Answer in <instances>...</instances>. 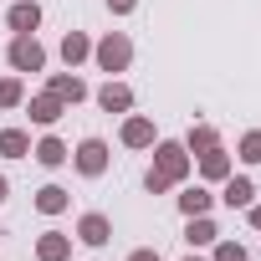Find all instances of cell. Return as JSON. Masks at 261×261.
<instances>
[{
    "mask_svg": "<svg viewBox=\"0 0 261 261\" xmlns=\"http://www.w3.org/2000/svg\"><path fill=\"white\" fill-rule=\"evenodd\" d=\"M108 11H113V16H134L139 0H108Z\"/></svg>",
    "mask_w": 261,
    "mask_h": 261,
    "instance_id": "d4e9b609",
    "label": "cell"
},
{
    "mask_svg": "<svg viewBox=\"0 0 261 261\" xmlns=\"http://www.w3.org/2000/svg\"><path fill=\"white\" fill-rule=\"evenodd\" d=\"M215 144H220V134H215L210 123H195L190 134H185V149H190V154H205V149H215Z\"/></svg>",
    "mask_w": 261,
    "mask_h": 261,
    "instance_id": "44dd1931",
    "label": "cell"
},
{
    "mask_svg": "<svg viewBox=\"0 0 261 261\" xmlns=\"http://www.w3.org/2000/svg\"><path fill=\"white\" fill-rule=\"evenodd\" d=\"M67 205H72V195H67L62 185H41V190H36V210H41V215H62Z\"/></svg>",
    "mask_w": 261,
    "mask_h": 261,
    "instance_id": "e0dca14e",
    "label": "cell"
},
{
    "mask_svg": "<svg viewBox=\"0 0 261 261\" xmlns=\"http://www.w3.org/2000/svg\"><path fill=\"white\" fill-rule=\"evenodd\" d=\"M190 169H195V159H190V149H185V144H174V139H159V144H154V174H159V179H169V190H174V185H185V179H190Z\"/></svg>",
    "mask_w": 261,
    "mask_h": 261,
    "instance_id": "6da1fadb",
    "label": "cell"
},
{
    "mask_svg": "<svg viewBox=\"0 0 261 261\" xmlns=\"http://www.w3.org/2000/svg\"><path fill=\"white\" fill-rule=\"evenodd\" d=\"M6 62H11V72H46V46L36 41V31L31 36H11Z\"/></svg>",
    "mask_w": 261,
    "mask_h": 261,
    "instance_id": "3957f363",
    "label": "cell"
},
{
    "mask_svg": "<svg viewBox=\"0 0 261 261\" xmlns=\"http://www.w3.org/2000/svg\"><path fill=\"white\" fill-rule=\"evenodd\" d=\"M46 92H51V97H62L67 108H77V102L87 97V82H82V77L67 67V72H51V77H46Z\"/></svg>",
    "mask_w": 261,
    "mask_h": 261,
    "instance_id": "8992f818",
    "label": "cell"
},
{
    "mask_svg": "<svg viewBox=\"0 0 261 261\" xmlns=\"http://www.w3.org/2000/svg\"><path fill=\"white\" fill-rule=\"evenodd\" d=\"M31 159H36L41 169H62V164L72 159V149H67L57 134H46V139H36V144H31Z\"/></svg>",
    "mask_w": 261,
    "mask_h": 261,
    "instance_id": "ba28073f",
    "label": "cell"
},
{
    "mask_svg": "<svg viewBox=\"0 0 261 261\" xmlns=\"http://www.w3.org/2000/svg\"><path fill=\"white\" fill-rule=\"evenodd\" d=\"M0 236H6V230H0Z\"/></svg>",
    "mask_w": 261,
    "mask_h": 261,
    "instance_id": "f546056e",
    "label": "cell"
},
{
    "mask_svg": "<svg viewBox=\"0 0 261 261\" xmlns=\"http://www.w3.org/2000/svg\"><path fill=\"white\" fill-rule=\"evenodd\" d=\"M144 190H149V195H164V190H169V179H159V174L149 169V174H144Z\"/></svg>",
    "mask_w": 261,
    "mask_h": 261,
    "instance_id": "cb8c5ba5",
    "label": "cell"
},
{
    "mask_svg": "<svg viewBox=\"0 0 261 261\" xmlns=\"http://www.w3.org/2000/svg\"><path fill=\"white\" fill-rule=\"evenodd\" d=\"M87 57H92V41H87V31H67V36H62V62H67V67H82Z\"/></svg>",
    "mask_w": 261,
    "mask_h": 261,
    "instance_id": "2e32d148",
    "label": "cell"
},
{
    "mask_svg": "<svg viewBox=\"0 0 261 261\" xmlns=\"http://www.w3.org/2000/svg\"><path fill=\"white\" fill-rule=\"evenodd\" d=\"M241 164H261V128H251V134H241Z\"/></svg>",
    "mask_w": 261,
    "mask_h": 261,
    "instance_id": "7402d4cb",
    "label": "cell"
},
{
    "mask_svg": "<svg viewBox=\"0 0 261 261\" xmlns=\"http://www.w3.org/2000/svg\"><path fill=\"white\" fill-rule=\"evenodd\" d=\"M0 154L6 159H31V134L26 128H0Z\"/></svg>",
    "mask_w": 261,
    "mask_h": 261,
    "instance_id": "9a60e30c",
    "label": "cell"
},
{
    "mask_svg": "<svg viewBox=\"0 0 261 261\" xmlns=\"http://www.w3.org/2000/svg\"><path fill=\"white\" fill-rule=\"evenodd\" d=\"M72 241H82V246H108L113 241V220L102 215V210H87L82 220H77V236Z\"/></svg>",
    "mask_w": 261,
    "mask_h": 261,
    "instance_id": "52a82bcc",
    "label": "cell"
},
{
    "mask_svg": "<svg viewBox=\"0 0 261 261\" xmlns=\"http://www.w3.org/2000/svg\"><path fill=\"white\" fill-rule=\"evenodd\" d=\"M215 261H251V251L241 241H215Z\"/></svg>",
    "mask_w": 261,
    "mask_h": 261,
    "instance_id": "603a6c76",
    "label": "cell"
},
{
    "mask_svg": "<svg viewBox=\"0 0 261 261\" xmlns=\"http://www.w3.org/2000/svg\"><path fill=\"white\" fill-rule=\"evenodd\" d=\"M185 261H205V256H195V251H190V256H185Z\"/></svg>",
    "mask_w": 261,
    "mask_h": 261,
    "instance_id": "f1b7e54d",
    "label": "cell"
},
{
    "mask_svg": "<svg viewBox=\"0 0 261 261\" xmlns=\"http://www.w3.org/2000/svg\"><path fill=\"white\" fill-rule=\"evenodd\" d=\"M97 108H102V113H128V108H134V87L108 77V82L97 87Z\"/></svg>",
    "mask_w": 261,
    "mask_h": 261,
    "instance_id": "30bf717a",
    "label": "cell"
},
{
    "mask_svg": "<svg viewBox=\"0 0 261 261\" xmlns=\"http://www.w3.org/2000/svg\"><path fill=\"white\" fill-rule=\"evenodd\" d=\"M6 26H11L16 36H31V31L41 26V6H36V0H16L11 16H6Z\"/></svg>",
    "mask_w": 261,
    "mask_h": 261,
    "instance_id": "7c38bea8",
    "label": "cell"
},
{
    "mask_svg": "<svg viewBox=\"0 0 261 261\" xmlns=\"http://www.w3.org/2000/svg\"><path fill=\"white\" fill-rule=\"evenodd\" d=\"M92 62H97V67H102L108 77H113V72H123L128 62H134V41H128L123 31H108V36H102V41L92 46Z\"/></svg>",
    "mask_w": 261,
    "mask_h": 261,
    "instance_id": "7a4b0ae2",
    "label": "cell"
},
{
    "mask_svg": "<svg viewBox=\"0 0 261 261\" xmlns=\"http://www.w3.org/2000/svg\"><path fill=\"white\" fill-rule=\"evenodd\" d=\"M36 261H72V236L41 230V236H36Z\"/></svg>",
    "mask_w": 261,
    "mask_h": 261,
    "instance_id": "8fae6325",
    "label": "cell"
},
{
    "mask_svg": "<svg viewBox=\"0 0 261 261\" xmlns=\"http://www.w3.org/2000/svg\"><path fill=\"white\" fill-rule=\"evenodd\" d=\"M118 139H123L128 149H154V144H159V134H154V118H144V113H128Z\"/></svg>",
    "mask_w": 261,
    "mask_h": 261,
    "instance_id": "5b68a950",
    "label": "cell"
},
{
    "mask_svg": "<svg viewBox=\"0 0 261 261\" xmlns=\"http://www.w3.org/2000/svg\"><path fill=\"white\" fill-rule=\"evenodd\" d=\"M128 261H159V251L154 246H139V251H128Z\"/></svg>",
    "mask_w": 261,
    "mask_h": 261,
    "instance_id": "484cf974",
    "label": "cell"
},
{
    "mask_svg": "<svg viewBox=\"0 0 261 261\" xmlns=\"http://www.w3.org/2000/svg\"><path fill=\"white\" fill-rule=\"evenodd\" d=\"M210 205H215V195H210L205 185H190V190L179 195V210H185V215H210Z\"/></svg>",
    "mask_w": 261,
    "mask_h": 261,
    "instance_id": "d6986e66",
    "label": "cell"
},
{
    "mask_svg": "<svg viewBox=\"0 0 261 261\" xmlns=\"http://www.w3.org/2000/svg\"><path fill=\"white\" fill-rule=\"evenodd\" d=\"M26 102V82H21V72H11V77H0V108H21Z\"/></svg>",
    "mask_w": 261,
    "mask_h": 261,
    "instance_id": "ffe728a7",
    "label": "cell"
},
{
    "mask_svg": "<svg viewBox=\"0 0 261 261\" xmlns=\"http://www.w3.org/2000/svg\"><path fill=\"white\" fill-rule=\"evenodd\" d=\"M185 241H190V246H215V241H220V230H215V220H210V215H190Z\"/></svg>",
    "mask_w": 261,
    "mask_h": 261,
    "instance_id": "ac0fdd59",
    "label": "cell"
},
{
    "mask_svg": "<svg viewBox=\"0 0 261 261\" xmlns=\"http://www.w3.org/2000/svg\"><path fill=\"white\" fill-rule=\"evenodd\" d=\"M200 174H205L210 185H220L225 174H236V169H230V154H225L220 144H215V149H205V154H200Z\"/></svg>",
    "mask_w": 261,
    "mask_h": 261,
    "instance_id": "5bb4252c",
    "label": "cell"
},
{
    "mask_svg": "<svg viewBox=\"0 0 261 261\" xmlns=\"http://www.w3.org/2000/svg\"><path fill=\"white\" fill-rule=\"evenodd\" d=\"M6 200H11V179H6V174H0V205H6Z\"/></svg>",
    "mask_w": 261,
    "mask_h": 261,
    "instance_id": "83f0119b",
    "label": "cell"
},
{
    "mask_svg": "<svg viewBox=\"0 0 261 261\" xmlns=\"http://www.w3.org/2000/svg\"><path fill=\"white\" fill-rule=\"evenodd\" d=\"M246 220H251V230H261V205H256V200L246 205Z\"/></svg>",
    "mask_w": 261,
    "mask_h": 261,
    "instance_id": "4316f807",
    "label": "cell"
},
{
    "mask_svg": "<svg viewBox=\"0 0 261 261\" xmlns=\"http://www.w3.org/2000/svg\"><path fill=\"white\" fill-rule=\"evenodd\" d=\"M72 164H77V174H82V179H102V174H108V164H113V149H108L102 139H82V144L72 149Z\"/></svg>",
    "mask_w": 261,
    "mask_h": 261,
    "instance_id": "277c9868",
    "label": "cell"
},
{
    "mask_svg": "<svg viewBox=\"0 0 261 261\" xmlns=\"http://www.w3.org/2000/svg\"><path fill=\"white\" fill-rule=\"evenodd\" d=\"M26 113H31V123H41V128H51L62 113H67V102L62 97H51V92H36L31 102H26Z\"/></svg>",
    "mask_w": 261,
    "mask_h": 261,
    "instance_id": "4fadbf2b",
    "label": "cell"
},
{
    "mask_svg": "<svg viewBox=\"0 0 261 261\" xmlns=\"http://www.w3.org/2000/svg\"><path fill=\"white\" fill-rule=\"evenodd\" d=\"M256 200V185L246 179V174H225L220 179V205H230V210H246Z\"/></svg>",
    "mask_w": 261,
    "mask_h": 261,
    "instance_id": "9c48e42d",
    "label": "cell"
}]
</instances>
